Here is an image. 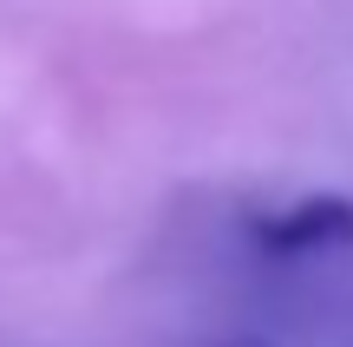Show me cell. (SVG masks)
<instances>
[{
  "mask_svg": "<svg viewBox=\"0 0 353 347\" xmlns=\"http://www.w3.org/2000/svg\"><path fill=\"white\" fill-rule=\"evenodd\" d=\"M268 256H327V249H353V197H301L294 210L255 223Z\"/></svg>",
  "mask_w": 353,
  "mask_h": 347,
  "instance_id": "1",
  "label": "cell"
},
{
  "mask_svg": "<svg viewBox=\"0 0 353 347\" xmlns=\"http://www.w3.org/2000/svg\"><path fill=\"white\" fill-rule=\"evenodd\" d=\"M229 347H268V341H255V335H242V341H229Z\"/></svg>",
  "mask_w": 353,
  "mask_h": 347,
  "instance_id": "2",
  "label": "cell"
}]
</instances>
